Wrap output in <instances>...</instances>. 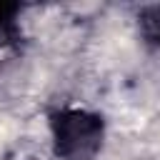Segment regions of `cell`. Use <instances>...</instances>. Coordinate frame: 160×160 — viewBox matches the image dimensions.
Listing matches in <instances>:
<instances>
[{"label":"cell","instance_id":"1","mask_svg":"<svg viewBox=\"0 0 160 160\" xmlns=\"http://www.w3.org/2000/svg\"><path fill=\"white\" fill-rule=\"evenodd\" d=\"M52 142L60 160H92L102 145V120L80 108H62L50 118Z\"/></svg>","mask_w":160,"mask_h":160},{"label":"cell","instance_id":"3","mask_svg":"<svg viewBox=\"0 0 160 160\" xmlns=\"http://www.w3.org/2000/svg\"><path fill=\"white\" fill-rule=\"evenodd\" d=\"M140 35L145 38L148 45L160 48V5H148L140 10Z\"/></svg>","mask_w":160,"mask_h":160},{"label":"cell","instance_id":"2","mask_svg":"<svg viewBox=\"0 0 160 160\" xmlns=\"http://www.w3.org/2000/svg\"><path fill=\"white\" fill-rule=\"evenodd\" d=\"M20 35L18 28V5L0 2V50L10 48Z\"/></svg>","mask_w":160,"mask_h":160}]
</instances>
